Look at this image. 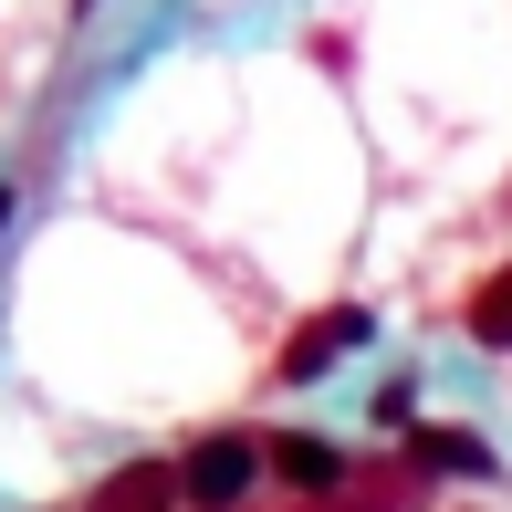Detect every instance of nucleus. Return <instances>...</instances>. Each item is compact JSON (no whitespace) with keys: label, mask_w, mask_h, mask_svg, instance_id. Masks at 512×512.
<instances>
[{"label":"nucleus","mask_w":512,"mask_h":512,"mask_svg":"<svg viewBox=\"0 0 512 512\" xmlns=\"http://www.w3.org/2000/svg\"><path fill=\"white\" fill-rule=\"evenodd\" d=\"M178 502H189V492H178V471H168V460H136V471H115L84 512H178Z\"/></svg>","instance_id":"obj_3"},{"label":"nucleus","mask_w":512,"mask_h":512,"mask_svg":"<svg viewBox=\"0 0 512 512\" xmlns=\"http://www.w3.org/2000/svg\"><path fill=\"white\" fill-rule=\"evenodd\" d=\"M335 345H366V314H356V304H335V314H314L304 335L283 345V377H324V366H335Z\"/></svg>","instance_id":"obj_2"},{"label":"nucleus","mask_w":512,"mask_h":512,"mask_svg":"<svg viewBox=\"0 0 512 512\" xmlns=\"http://www.w3.org/2000/svg\"><path fill=\"white\" fill-rule=\"evenodd\" d=\"M418 460H429V471H481V439H460V429H429V439H418Z\"/></svg>","instance_id":"obj_6"},{"label":"nucleus","mask_w":512,"mask_h":512,"mask_svg":"<svg viewBox=\"0 0 512 512\" xmlns=\"http://www.w3.org/2000/svg\"><path fill=\"white\" fill-rule=\"evenodd\" d=\"M251 481H262V450H251V439H241V429H209V439H199V450H189V460H178V492H189L199 512H230V502H241V492H251Z\"/></svg>","instance_id":"obj_1"},{"label":"nucleus","mask_w":512,"mask_h":512,"mask_svg":"<svg viewBox=\"0 0 512 512\" xmlns=\"http://www.w3.org/2000/svg\"><path fill=\"white\" fill-rule=\"evenodd\" d=\"M471 335H481V345H512V262L471 293Z\"/></svg>","instance_id":"obj_4"},{"label":"nucleus","mask_w":512,"mask_h":512,"mask_svg":"<svg viewBox=\"0 0 512 512\" xmlns=\"http://www.w3.org/2000/svg\"><path fill=\"white\" fill-rule=\"evenodd\" d=\"M283 471L304 481V492H324V481H345V450H324V439H283Z\"/></svg>","instance_id":"obj_5"}]
</instances>
